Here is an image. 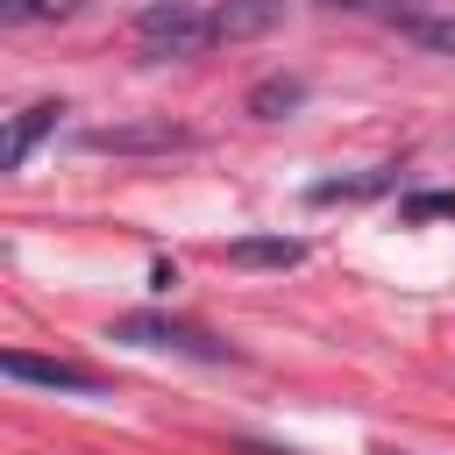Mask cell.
I'll return each mask as SVG.
<instances>
[{
  "label": "cell",
  "mask_w": 455,
  "mask_h": 455,
  "mask_svg": "<svg viewBox=\"0 0 455 455\" xmlns=\"http://www.w3.org/2000/svg\"><path fill=\"white\" fill-rule=\"evenodd\" d=\"M128 43H135V57H149V64H185V57L220 50L213 7H199V0H149V7L128 21Z\"/></svg>",
  "instance_id": "obj_1"
},
{
  "label": "cell",
  "mask_w": 455,
  "mask_h": 455,
  "mask_svg": "<svg viewBox=\"0 0 455 455\" xmlns=\"http://www.w3.org/2000/svg\"><path fill=\"white\" fill-rule=\"evenodd\" d=\"M107 341H128V348H156V355H192V363H235V348L213 334V327H199V320H178V313H121L114 327H107Z\"/></svg>",
  "instance_id": "obj_2"
},
{
  "label": "cell",
  "mask_w": 455,
  "mask_h": 455,
  "mask_svg": "<svg viewBox=\"0 0 455 455\" xmlns=\"http://www.w3.org/2000/svg\"><path fill=\"white\" fill-rule=\"evenodd\" d=\"M92 156H171V149H199V135L185 121H107L78 135Z\"/></svg>",
  "instance_id": "obj_3"
},
{
  "label": "cell",
  "mask_w": 455,
  "mask_h": 455,
  "mask_svg": "<svg viewBox=\"0 0 455 455\" xmlns=\"http://www.w3.org/2000/svg\"><path fill=\"white\" fill-rule=\"evenodd\" d=\"M0 370H7L14 384H43V391H78V398H100V391H107V377H100L92 363H64V355L7 348V355H0Z\"/></svg>",
  "instance_id": "obj_4"
},
{
  "label": "cell",
  "mask_w": 455,
  "mask_h": 455,
  "mask_svg": "<svg viewBox=\"0 0 455 455\" xmlns=\"http://www.w3.org/2000/svg\"><path fill=\"white\" fill-rule=\"evenodd\" d=\"M64 114H71L64 100H36V107H21V114L7 121V142H0V171H21V164L36 156V142L64 128Z\"/></svg>",
  "instance_id": "obj_5"
},
{
  "label": "cell",
  "mask_w": 455,
  "mask_h": 455,
  "mask_svg": "<svg viewBox=\"0 0 455 455\" xmlns=\"http://www.w3.org/2000/svg\"><path fill=\"white\" fill-rule=\"evenodd\" d=\"M220 263H235V270H299L306 242L299 235H242V242H220Z\"/></svg>",
  "instance_id": "obj_6"
},
{
  "label": "cell",
  "mask_w": 455,
  "mask_h": 455,
  "mask_svg": "<svg viewBox=\"0 0 455 455\" xmlns=\"http://www.w3.org/2000/svg\"><path fill=\"white\" fill-rule=\"evenodd\" d=\"M398 171H405V164H370V171H355V178H320L306 199H313V206H363V199L398 192Z\"/></svg>",
  "instance_id": "obj_7"
},
{
  "label": "cell",
  "mask_w": 455,
  "mask_h": 455,
  "mask_svg": "<svg viewBox=\"0 0 455 455\" xmlns=\"http://www.w3.org/2000/svg\"><path fill=\"white\" fill-rule=\"evenodd\" d=\"M284 14H291V0H220L213 7V36L220 43H249V36H270Z\"/></svg>",
  "instance_id": "obj_8"
},
{
  "label": "cell",
  "mask_w": 455,
  "mask_h": 455,
  "mask_svg": "<svg viewBox=\"0 0 455 455\" xmlns=\"http://www.w3.org/2000/svg\"><path fill=\"white\" fill-rule=\"evenodd\" d=\"M299 100H306V78H299V71H270L263 85H249V114H256V121H284Z\"/></svg>",
  "instance_id": "obj_9"
},
{
  "label": "cell",
  "mask_w": 455,
  "mask_h": 455,
  "mask_svg": "<svg viewBox=\"0 0 455 455\" xmlns=\"http://www.w3.org/2000/svg\"><path fill=\"white\" fill-rule=\"evenodd\" d=\"M398 36H405L412 50H427V57H455V14H434V7H412Z\"/></svg>",
  "instance_id": "obj_10"
},
{
  "label": "cell",
  "mask_w": 455,
  "mask_h": 455,
  "mask_svg": "<svg viewBox=\"0 0 455 455\" xmlns=\"http://www.w3.org/2000/svg\"><path fill=\"white\" fill-rule=\"evenodd\" d=\"M92 0H0V28H36V21H64Z\"/></svg>",
  "instance_id": "obj_11"
},
{
  "label": "cell",
  "mask_w": 455,
  "mask_h": 455,
  "mask_svg": "<svg viewBox=\"0 0 455 455\" xmlns=\"http://www.w3.org/2000/svg\"><path fill=\"white\" fill-rule=\"evenodd\" d=\"M327 14H363V21H384V28H405L412 0H320Z\"/></svg>",
  "instance_id": "obj_12"
},
{
  "label": "cell",
  "mask_w": 455,
  "mask_h": 455,
  "mask_svg": "<svg viewBox=\"0 0 455 455\" xmlns=\"http://www.w3.org/2000/svg\"><path fill=\"white\" fill-rule=\"evenodd\" d=\"M398 220L419 228V220H455V192H405L398 199Z\"/></svg>",
  "instance_id": "obj_13"
},
{
  "label": "cell",
  "mask_w": 455,
  "mask_h": 455,
  "mask_svg": "<svg viewBox=\"0 0 455 455\" xmlns=\"http://www.w3.org/2000/svg\"><path fill=\"white\" fill-rule=\"evenodd\" d=\"M377 455H405V448H377Z\"/></svg>",
  "instance_id": "obj_14"
}]
</instances>
